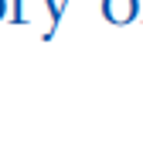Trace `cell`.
I'll return each mask as SVG.
<instances>
[{"mask_svg": "<svg viewBox=\"0 0 143 147\" xmlns=\"http://www.w3.org/2000/svg\"><path fill=\"white\" fill-rule=\"evenodd\" d=\"M0 14H3V0H0Z\"/></svg>", "mask_w": 143, "mask_h": 147, "instance_id": "6da1fadb", "label": "cell"}]
</instances>
